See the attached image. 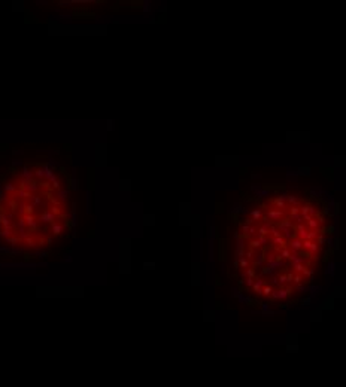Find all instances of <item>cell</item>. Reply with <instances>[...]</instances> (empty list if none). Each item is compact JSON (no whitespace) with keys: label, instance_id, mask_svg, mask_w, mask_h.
Segmentation results:
<instances>
[{"label":"cell","instance_id":"cell-1","mask_svg":"<svg viewBox=\"0 0 346 387\" xmlns=\"http://www.w3.org/2000/svg\"><path fill=\"white\" fill-rule=\"evenodd\" d=\"M264 219L270 221L272 223H278L279 221H282L283 217H287V212L285 210H278V208H272V210H267L263 215Z\"/></svg>","mask_w":346,"mask_h":387},{"label":"cell","instance_id":"cell-2","mask_svg":"<svg viewBox=\"0 0 346 387\" xmlns=\"http://www.w3.org/2000/svg\"><path fill=\"white\" fill-rule=\"evenodd\" d=\"M303 204V198L298 195H294V193H289L287 198V206L289 207H300Z\"/></svg>","mask_w":346,"mask_h":387},{"label":"cell","instance_id":"cell-3","mask_svg":"<svg viewBox=\"0 0 346 387\" xmlns=\"http://www.w3.org/2000/svg\"><path fill=\"white\" fill-rule=\"evenodd\" d=\"M21 177H22V180L30 182V180H33V177H34V173L29 168V167H24L22 171H21Z\"/></svg>","mask_w":346,"mask_h":387},{"label":"cell","instance_id":"cell-4","mask_svg":"<svg viewBox=\"0 0 346 387\" xmlns=\"http://www.w3.org/2000/svg\"><path fill=\"white\" fill-rule=\"evenodd\" d=\"M249 215H251V219H252L254 222H258L260 219L263 217V215H264V210H263V208H255V210H252V212H251Z\"/></svg>","mask_w":346,"mask_h":387},{"label":"cell","instance_id":"cell-5","mask_svg":"<svg viewBox=\"0 0 346 387\" xmlns=\"http://www.w3.org/2000/svg\"><path fill=\"white\" fill-rule=\"evenodd\" d=\"M270 204H273L276 208L278 210H285L288 206H287V203H285V201H282V200H279L278 197H276L274 200H270Z\"/></svg>","mask_w":346,"mask_h":387},{"label":"cell","instance_id":"cell-6","mask_svg":"<svg viewBox=\"0 0 346 387\" xmlns=\"http://www.w3.org/2000/svg\"><path fill=\"white\" fill-rule=\"evenodd\" d=\"M57 195H58V198L61 200V201H66V200L69 198V191H66V189H60V191L57 192Z\"/></svg>","mask_w":346,"mask_h":387},{"label":"cell","instance_id":"cell-7","mask_svg":"<svg viewBox=\"0 0 346 387\" xmlns=\"http://www.w3.org/2000/svg\"><path fill=\"white\" fill-rule=\"evenodd\" d=\"M3 189H5L6 192H9V193H14V192H16V186H15V185H12V183H5Z\"/></svg>","mask_w":346,"mask_h":387},{"label":"cell","instance_id":"cell-8","mask_svg":"<svg viewBox=\"0 0 346 387\" xmlns=\"http://www.w3.org/2000/svg\"><path fill=\"white\" fill-rule=\"evenodd\" d=\"M309 168H300V174H309Z\"/></svg>","mask_w":346,"mask_h":387}]
</instances>
